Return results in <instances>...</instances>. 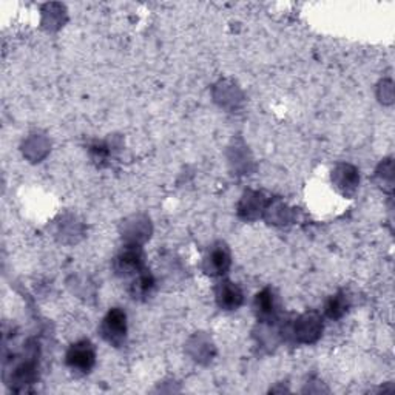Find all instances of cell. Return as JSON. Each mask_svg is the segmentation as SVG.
Wrapping results in <instances>:
<instances>
[{
  "label": "cell",
  "mask_w": 395,
  "mask_h": 395,
  "mask_svg": "<svg viewBox=\"0 0 395 395\" xmlns=\"http://www.w3.org/2000/svg\"><path fill=\"white\" fill-rule=\"evenodd\" d=\"M96 352L90 341H77L68 349L65 362L67 366L76 374H89L94 366Z\"/></svg>",
  "instance_id": "cell-1"
},
{
  "label": "cell",
  "mask_w": 395,
  "mask_h": 395,
  "mask_svg": "<svg viewBox=\"0 0 395 395\" xmlns=\"http://www.w3.org/2000/svg\"><path fill=\"white\" fill-rule=\"evenodd\" d=\"M113 267L119 277H133L144 270V252L139 245H128L115 258Z\"/></svg>",
  "instance_id": "cell-2"
},
{
  "label": "cell",
  "mask_w": 395,
  "mask_h": 395,
  "mask_svg": "<svg viewBox=\"0 0 395 395\" xmlns=\"http://www.w3.org/2000/svg\"><path fill=\"white\" fill-rule=\"evenodd\" d=\"M102 337L109 341V343L119 346L124 343L126 335H127V315L126 312L115 307L111 309L107 317L104 318L102 326H101Z\"/></svg>",
  "instance_id": "cell-3"
},
{
  "label": "cell",
  "mask_w": 395,
  "mask_h": 395,
  "mask_svg": "<svg viewBox=\"0 0 395 395\" xmlns=\"http://www.w3.org/2000/svg\"><path fill=\"white\" fill-rule=\"evenodd\" d=\"M216 303L224 311L238 309L243 303V291L232 281H223L216 287Z\"/></svg>",
  "instance_id": "cell-4"
},
{
  "label": "cell",
  "mask_w": 395,
  "mask_h": 395,
  "mask_svg": "<svg viewBox=\"0 0 395 395\" xmlns=\"http://www.w3.org/2000/svg\"><path fill=\"white\" fill-rule=\"evenodd\" d=\"M230 266V253L229 249L226 245L219 244L208 252V255L206 258V272L208 275L218 277L223 275L227 272Z\"/></svg>",
  "instance_id": "cell-5"
},
{
  "label": "cell",
  "mask_w": 395,
  "mask_h": 395,
  "mask_svg": "<svg viewBox=\"0 0 395 395\" xmlns=\"http://www.w3.org/2000/svg\"><path fill=\"white\" fill-rule=\"evenodd\" d=\"M255 309L258 313V318L265 320V321H270L275 317L278 306H277L275 295L270 291V289H266V291H262L261 294L257 295Z\"/></svg>",
  "instance_id": "cell-6"
},
{
  "label": "cell",
  "mask_w": 395,
  "mask_h": 395,
  "mask_svg": "<svg viewBox=\"0 0 395 395\" xmlns=\"http://www.w3.org/2000/svg\"><path fill=\"white\" fill-rule=\"evenodd\" d=\"M153 287H155L153 277L144 269L143 272H140V274L136 275V279L133 281V283H131L130 294L133 298H138V300H140V298H147L148 295H150L152 291H153Z\"/></svg>",
  "instance_id": "cell-7"
},
{
  "label": "cell",
  "mask_w": 395,
  "mask_h": 395,
  "mask_svg": "<svg viewBox=\"0 0 395 395\" xmlns=\"http://www.w3.org/2000/svg\"><path fill=\"white\" fill-rule=\"evenodd\" d=\"M347 311V298L343 294H338L330 298V301L326 306V312L330 318L343 317Z\"/></svg>",
  "instance_id": "cell-8"
}]
</instances>
